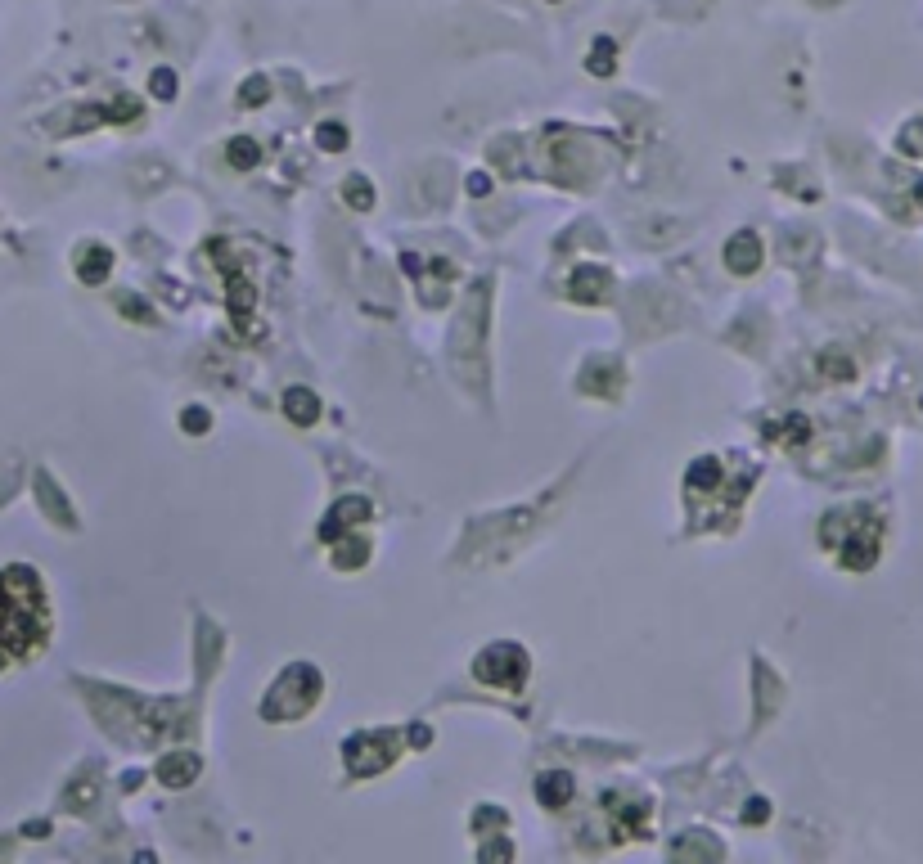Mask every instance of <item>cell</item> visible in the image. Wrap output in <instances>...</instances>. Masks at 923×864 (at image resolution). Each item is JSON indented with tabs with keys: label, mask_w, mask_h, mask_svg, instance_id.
<instances>
[{
	"label": "cell",
	"mask_w": 923,
	"mask_h": 864,
	"mask_svg": "<svg viewBox=\"0 0 923 864\" xmlns=\"http://www.w3.org/2000/svg\"><path fill=\"white\" fill-rule=\"evenodd\" d=\"M46 599L32 567H5L0 572V648L10 657H23L46 639Z\"/></svg>",
	"instance_id": "cell-1"
},
{
	"label": "cell",
	"mask_w": 923,
	"mask_h": 864,
	"mask_svg": "<svg viewBox=\"0 0 923 864\" xmlns=\"http://www.w3.org/2000/svg\"><path fill=\"white\" fill-rule=\"evenodd\" d=\"M536 797L545 801V806H563V801L572 797V774H541L536 779Z\"/></svg>",
	"instance_id": "cell-5"
},
{
	"label": "cell",
	"mask_w": 923,
	"mask_h": 864,
	"mask_svg": "<svg viewBox=\"0 0 923 864\" xmlns=\"http://www.w3.org/2000/svg\"><path fill=\"white\" fill-rule=\"evenodd\" d=\"M154 95H163V99H172V95H176V81H172V72H167V68H158V72H154Z\"/></svg>",
	"instance_id": "cell-9"
},
{
	"label": "cell",
	"mask_w": 923,
	"mask_h": 864,
	"mask_svg": "<svg viewBox=\"0 0 923 864\" xmlns=\"http://www.w3.org/2000/svg\"><path fill=\"white\" fill-rule=\"evenodd\" d=\"M73 266H77V279H86V284H104V275H109V266H113V252L104 248V243H82Z\"/></svg>",
	"instance_id": "cell-4"
},
{
	"label": "cell",
	"mask_w": 923,
	"mask_h": 864,
	"mask_svg": "<svg viewBox=\"0 0 923 864\" xmlns=\"http://www.w3.org/2000/svg\"><path fill=\"white\" fill-rule=\"evenodd\" d=\"M284 410H289V414H293V419H298V423H311V419H316V410H320V405H316V396H311L307 387H293V392L284 396Z\"/></svg>",
	"instance_id": "cell-7"
},
{
	"label": "cell",
	"mask_w": 923,
	"mask_h": 864,
	"mask_svg": "<svg viewBox=\"0 0 923 864\" xmlns=\"http://www.w3.org/2000/svg\"><path fill=\"white\" fill-rule=\"evenodd\" d=\"M725 266L734 270V275H752V270L761 266V239L752 230L734 234L730 243H725Z\"/></svg>",
	"instance_id": "cell-3"
},
{
	"label": "cell",
	"mask_w": 923,
	"mask_h": 864,
	"mask_svg": "<svg viewBox=\"0 0 923 864\" xmlns=\"http://www.w3.org/2000/svg\"><path fill=\"white\" fill-rule=\"evenodd\" d=\"M505 666H514V671H509V680H514V689H523L527 671H518V666H532V662H527V653L518 644H491L487 653L473 662V675H478L482 684H496V689H500V675H505Z\"/></svg>",
	"instance_id": "cell-2"
},
{
	"label": "cell",
	"mask_w": 923,
	"mask_h": 864,
	"mask_svg": "<svg viewBox=\"0 0 923 864\" xmlns=\"http://www.w3.org/2000/svg\"><path fill=\"white\" fill-rule=\"evenodd\" d=\"M320 140H329L325 149H343V140H347V135H343V126H325V131H320Z\"/></svg>",
	"instance_id": "cell-10"
},
{
	"label": "cell",
	"mask_w": 923,
	"mask_h": 864,
	"mask_svg": "<svg viewBox=\"0 0 923 864\" xmlns=\"http://www.w3.org/2000/svg\"><path fill=\"white\" fill-rule=\"evenodd\" d=\"M194 774H199V761H194L190 752H185V761H163L158 765V779H163L167 788H181V783H190Z\"/></svg>",
	"instance_id": "cell-6"
},
{
	"label": "cell",
	"mask_w": 923,
	"mask_h": 864,
	"mask_svg": "<svg viewBox=\"0 0 923 864\" xmlns=\"http://www.w3.org/2000/svg\"><path fill=\"white\" fill-rule=\"evenodd\" d=\"M257 158H262L257 140H244V135H239V140H230V162H235L239 171H244V167H257Z\"/></svg>",
	"instance_id": "cell-8"
}]
</instances>
